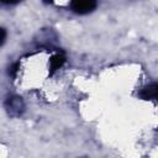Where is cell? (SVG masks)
I'll return each instance as SVG.
<instances>
[{"instance_id": "cell-2", "label": "cell", "mask_w": 158, "mask_h": 158, "mask_svg": "<svg viewBox=\"0 0 158 158\" xmlns=\"http://www.w3.org/2000/svg\"><path fill=\"white\" fill-rule=\"evenodd\" d=\"M5 107H6V111H7L9 115H11V116H19V115L22 114V111L25 109V105H23V101H22L21 98L12 96V98H9L6 100Z\"/></svg>"}, {"instance_id": "cell-6", "label": "cell", "mask_w": 158, "mask_h": 158, "mask_svg": "<svg viewBox=\"0 0 158 158\" xmlns=\"http://www.w3.org/2000/svg\"><path fill=\"white\" fill-rule=\"evenodd\" d=\"M17 68H19V64H14V65H12V67L10 68V74H11L12 77H15V75H16Z\"/></svg>"}, {"instance_id": "cell-4", "label": "cell", "mask_w": 158, "mask_h": 158, "mask_svg": "<svg viewBox=\"0 0 158 158\" xmlns=\"http://www.w3.org/2000/svg\"><path fill=\"white\" fill-rule=\"evenodd\" d=\"M65 62V56L62 53H57L54 54L51 60H49V67H51V73H54L56 70H58Z\"/></svg>"}, {"instance_id": "cell-7", "label": "cell", "mask_w": 158, "mask_h": 158, "mask_svg": "<svg viewBox=\"0 0 158 158\" xmlns=\"http://www.w3.org/2000/svg\"><path fill=\"white\" fill-rule=\"evenodd\" d=\"M0 1L4 4H16L19 0H0Z\"/></svg>"}, {"instance_id": "cell-5", "label": "cell", "mask_w": 158, "mask_h": 158, "mask_svg": "<svg viewBox=\"0 0 158 158\" xmlns=\"http://www.w3.org/2000/svg\"><path fill=\"white\" fill-rule=\"evenodd\" d=\"M5 38H6V31H5L4 28H1V27H0V46L4 43Z\"/></svg>"}, {"instance_id": "cell-3", "label": "cell", "mask_w": 158, "mask_h": 158, "mask_svg": "<svg viewBox=\"0 0 158 158\" xmlns=\"http://www.w3.org/2000/svg\"><path fill=\"white\" fill-rule=\"evenodd\" d=\"M157 93H158V85L156 83H152V84L146 85L141 90L139 96L143 100H156L157 99Z\"/></svg>"}, {"instance_id": "cell-1", "label": "cell", "mask_w": 158, "mask_h": 158, "mask_svg": "<svg viewBox=\"0 0 158 158\" xmlns=\"http://www.w3.org/2000/svg\"><path fill=\"white\" fill-rule=\"evenodd\" d=\"M70 7L74 12L85 15L96 7V0H72Z\"/></svg>"}]
</instances>
